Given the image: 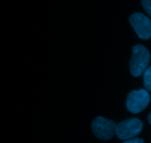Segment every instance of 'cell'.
Returning <instances> with one entry per match:
<instances>
[{
	"mask_svg": "<svg viewBox=\"0 0 151 143\" xmlns=\"http://www.w3.org/2000/svg\"><path fill=\"white\" fill-rule=\"evenodd\" d=\"M122 143H145V142L143 139H140V138H134V139H127L126 141Z\"/></svg>",
	"mask_w": 151,
	"mask_h": 143,
	"instance_id": "cell-8",
	"label": "cell"
},
{
	"mask_svg": "<svg viewBox=\"0 0 151 143\" xmlns=\"http://www.w3.org/2000/svg\"><path fill=\"white\" fill-rule=\"evenodd\" d=\"M143 81L146 89L151 92V66L147 68L145 70L143 73Z\"/></svg>",
	"mask_w": 151,
	"mask_h": 143,
	"instance_id": "cell-6",
	"label": "cell"
},
{
	"mask_svg": "<svg viewBox=\"0 0 151 143\" xmlns=\"http://www.w3.org/2000/svg\"><path fill=\"white\" fill-rule=\"evenodd\" d=\"M128 20L140 39L151 38V20L148 17L141 13H135L130 16Z\"/></svg>",
	"mask_w": 151,
	"mask_h": 143,
	"instance_id": "cell-5",
	"label": "cell"
},
{
	"mask_svg": "<svg viewBox=\"0 0 151 143\" xmlns=\"http://www.w3.org/2000/svg\"><path fill=\"white\" fill-rule=\"evenodd\" d=\"M150 101V95L148 91L145 89L133 90L128 95L126 107L130 112L138 114L145 110Z\"/></svg>",
	"mask_w": 151,
	"mask_h": 143,
	"instance_id": "cell-2",
	"label": "cell"
},
{
	"mask_svg": "<svg viewBox=\"0 0 151 143\" xmlns=\"http://www.w3.org/2000/svg\"><path fill=\"white\" fill-rule=\"evenodd\" d=\"M150 60V54L147 48L141 44L134 46L130 61V71L134 77H139L144 73Z\"/></svg>",
	"mask_w": 151,
	"mask_h": 143,
	"instance_id": "cell-1",
	"label": "cell"
},
{
	"mask_svg": "<svg viewBox=\"0 0 151 143\" xmlns=\"http://www.w3.org/2000/svg\"><path fill=\"white\" fill-rule=\"evenodd\" d=\"M116 124L114 121L97 117L91 123V130L94 136L102 140H110L115 135Z\"/></svg>",
	"mask_w": 151,
	"mask_h": 143,
	"instance_id": "cell-4",
	"label": "cell"
},
{
	"mask_svg": "<svg viewBox=\"0 0 151 143\" xmlns=\"http://www.w3.org/2000/svg\"><path fill=\"white\" fill-rule=\"evenodd\" d=\"M147 120H148L149 123H150V124L151 125V112L150 113V114H149L148 117H147Z\"/></svg>",
	"mask_w": 151,
	"mask_h": 143,
	"instance_id": "cell-9",
	"label": "cell"
},
{
	"mask_svg": "<svg viewBox=\"0 0 151 143\" xmlns=\"http://www.w3.org/2000/svg\"><path fill=\"white\" fill-rule=\"evenodd\" d=\"M142 5L151 17V0H142Z\"/></svg>",
	"mask_w": 151,
	"mask_h": 143,
	"instance_id": "cell-7",
	"label": "cell"
},
{
	"mask_svg": "<svg viewBox=\"0 0 151 143\" xmlns=\"http://www.w3.org/2000/svg\"><path fill=\"white\" fill-rule=\"evenodd\" d=\"M142 127V122L139 119L136 117L127 119L116 125L115 134L122 140L129 139L139 134Z\"/></svg>",
	"mask_w": 151,
	"mask_h": 143,
	"instance_id": "cell-3",
	"label": "cell"
}]
</instances>
